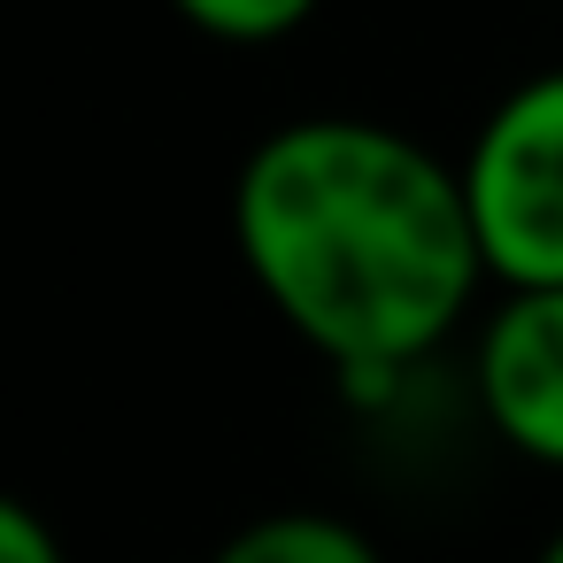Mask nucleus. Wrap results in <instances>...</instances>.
Returning <instances> with one entry per match:
<instances>
[{"instance_id": "423d86ee", "label": "nucleus", "mask_w": 563, "mask_h": 563, "mask_svg": "<svg viewBox=\"0 0 563 563\" xmlns=\"http://www.w3.org/2000/svg\"><path fill=\"white\" fill-rule=\"evenodd\" d=\"M0 563H70V548L32 501H0Z\"/></svg>"}, {"instance_id": "f03ea898", "label": "nucleus", "mask_w": 563, "mask_h": 563, "mask_svg": "<svg viewBox=\"0 0 563 563\" xmlns=\"http://www.w3.org/2000/svg\"><path fill=\"white\" fill-rule=\"evenodd\" d=\"M463 201L494 286H563V70L509 86L463 147Z\"/></svg>"}, {"instance_id": "0eeeda50", "label": "nucleus", "mask_w": 563, "mask_h": 563, "mask_svg": "<svg viewBox=\"0 0 563 563\" xmlns=\"http://www.w3.org/2000/svg\"><path fill=\"white\" fill-rule=\"evenodd\" d=\"M532 563H563V532H548V540H540V555H532Z\"/></svg>"}, {"instance_id": "20e7f679", "label": "nucleus", "mask_w": 563, "mask_h": 563, "mask_svg": "<svg viewBox=\"0 0 563 563\" xmlns=\"http://www.w3.org/2000/svg\"><path fill=\"white\" fill-rule=\"evenodd\" d=\"M209 563H386V548L340 509H271L224 532Z\"/></svg>"}, {"instance_id": "f257e3e1", "label": "nucleus", "mask_w": 563, "mask_h": 563, "mask_svg": "<svg viewBox=\"0 0 563 563\" xmlns=\"http://www.w3.org/2000/svg\"><path fill=\"white\" fill-rule=\"evenodd\" d=\"M232 240L278 324L347 401H386L478 301L486 255L463 170L371 117H294L232 178Z\"/></svg>"}, {"instance_id": "7ed1b4c3", "label": "nucleus", "mask_w": 563, "mask_h": 563, "mask_svg": "<svg viewBox=\"0 0 563 563\" xmlns=\"http://www.w3.org/2000/svg\"><path fill=\"white\" fill-rule=\"evenodd\" d=\"M471 394L509 455L563 471V286H501L471 347Z\"/></svg>"}, {"instance_id": "39448f33", "label": "nucleus", "mask_w": 563, "mask_h": 563, "mask_svg": "<svg viewBox=\"0 0 563 563\" xmlns=\"http://www.w3.org/2000/svg\"><path fill=\"white\" fill-rule=\"evenodd\" d=\"M170 9L201 32V40H224V47H271V40H294L324 0H170Z\"/></svg>"}]
</instances>
